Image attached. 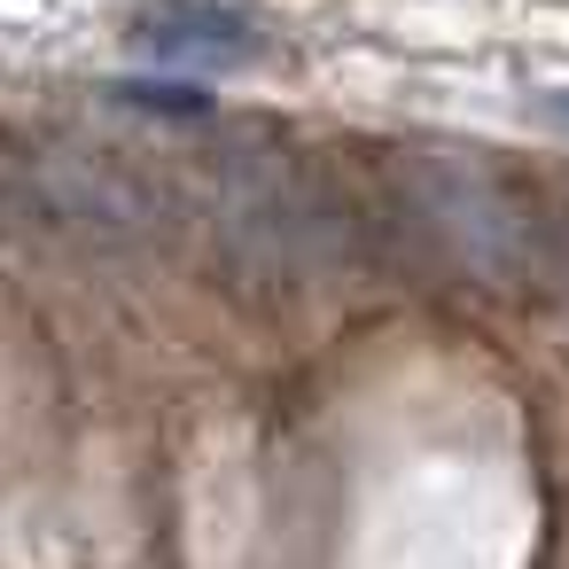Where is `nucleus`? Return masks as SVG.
Segmentation results:
<instances>
[{
	"mask_svg": "<svg viewBox=\"0 0 569 569\" xmlns=\"http://www.w3.org/2000/svg\"><path fill=\"white\" fill-rule=\"evenodd\" d=\"M219 234L250 266H312L320 258V211L281 157H234L219 172Z\"/></svg>",
	"mask_w": 569,
	"mask_h": 569,
	"instance_id": "f257e3e1",
	"label": "nucleus"
},
{
	"mask_svg": "<svg viewBox=\"0 0 569 569\" xmlns=\"http://www.w3.org/2000/svg\"><path fill=\"white\" fill-rule=\"evenodd\" d=\"M421 203L437 211L445 242H452L468 266H483V273H515V266L530 258L522 234H515L507 196H499V188H476L460 164H421Z\"/></svg>",
	"mask_w": 569,
	"mask_h": 569,
	"instance_id": "f03ea898",
	"label": "nucleus"
},
{
	"mask_svg": "<svg viewBox=\"0 0 569 569\" xmlns=\"http://www.w3.org/2000/svg\"><path fill=\"white\" fill-rule=\"evenodd\" d=\"M133 48H141L149 63H164V71H234V63H250L266 40H258V24H250V17H234V9H203V0H164L157 17H141V24H133Z\"/></svg>",
	"mask_w": 569,
	"mask_h": 569,
	"instance_id": "7ed1b4c3",
	"label": "nucleus"
}]
</instances>
